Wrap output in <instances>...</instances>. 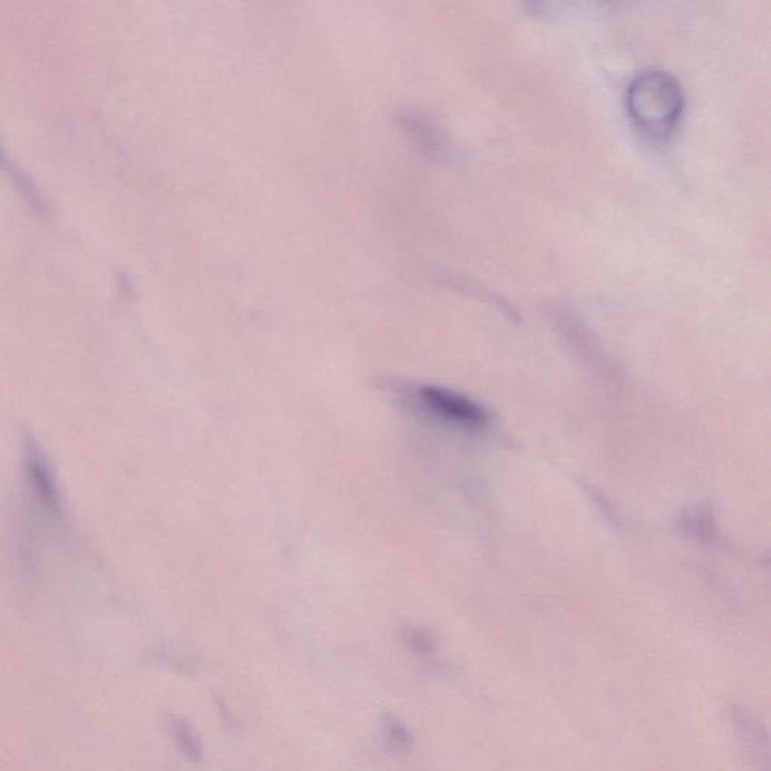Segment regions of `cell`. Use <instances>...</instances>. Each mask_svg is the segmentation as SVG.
Segmentation results:
<instances>
[{
  "mask_svg": "<svg viewBox=\"0 0 771 771\" xmlns=\"http://www.w3.org/2000/svg\"><path fill=\"white\" fill-rule=\"evenodd\" d=\"M169 730L178 751L186 760L195 762V764L204 760L203 739H201L199 731L191 722L186 719H170Z\"/></svg>",
  "mask_w": 771,
  "mask_h": 771,
  "instance_id": "4",
  "label": "cell"
},
{
  "mask_svg": "<svg viewBox=\"0 0 771 771\" xmlns=\"http://www.w3.org/2000/svg\"><path fill=\"white\" fill-rule=\"evenodd\" d=\"M732 725L735 728L736 736L743 744L744 751L760 767H769V735L765 728L758 721L755 715L746 709L734 706L731 711Z\"/></svg>",
  "mask_w": 771,
  "mask_h": 771,
  "instance_id": "2",
  "label": "cell"
},
{
  "mask_svg": "<svg viewBox=\"0 0 771 771\" xmlns=\"http://www.w3.org/2000/svg\"><path fill=\"white\" fill-rule=\"evenodd\" d=\"M407 642H409L410 650L418 655H430L435 653V641H432L430 636H427L426 633H411V635L407 637Z\"/></svg>",
  "mask_w": 771,
  "mask_h": 771,
  "instance_id": "6",
  "label": "cell"
},
{
  "mask_svg": "<svg viewBox=\"0 0 771 771\" xmlns=\"http://www.w3.org/2000/svg\"><path fill=\"white\" fill-rule=\"evenodd\" d=\"M422 401L440 417L451 419V421L479 423L484 419V413L474 402L456 393L442 391V389L426 388L421 391Z\"/></svg>",
  "mask_w": 771,
  "mask_h": 771,
  "instance_id": "3",
  "label": "cell"
},
{
  "mask_svg": "<svg viewBox=\"0 0 771 771\" xmlns=\"http://www.w3.org/2000/svg\"><path fill=\"white\" fill-rule=\"evenodd\" d=\"M381 739L384 746L393 753L409 752L414 743L409 726L396 714H386L381 719Z\"/></svg>",
  "mask_w": 771,
  "mask_h": 771,
  "instance_id": "5",
  "label": "cell"
},
{
  "mask_svg": "<svg viewBox=\"0 0 771 771\" xmlns=\"http://www.w3.org/2000/svg\"><path fill=\"white\" fill-rule=\"evenodd\" d=\"M218 714H221L222 722L225 723L226 730L235 732L237 734L240 723L235 719L233 710L230 709L228 704L222 697H217L216 701Z\"/></svg>",
  "mask_w": 771,
  "mask_h": 771,
  "instance_id": "7",
  "label": "cell"
},
{
  "mask_svg": "<svg viewBox=\"0 0 771 771\" xmlns=\"http://www.w3.org/2000/svg\"><path fill=\"white\" fill-rule=\"evenodd\" d=\"M625 107L642 135L653 140H665L674 135L683 118V87L670 71L651 68L630 81Z\"/></svg>",
  "mask_w": 771,
  "mask_h": 771,
  "instance_id": "1",
  "label": "cell"
}]
</instances>
